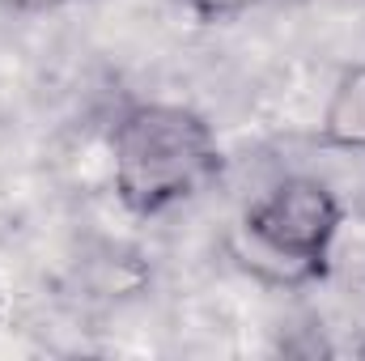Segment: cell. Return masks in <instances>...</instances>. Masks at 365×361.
<instances>
[{
    "label": "cell",
    "mask_w": 365,
    "mask_h": 361,
    "mask_svg": "<svg viewBox=\"0 0 365 361\" xmlns=\"http://www.w3.org/2000/svg\"><path fill=\"white\" fill-rule=\"evenodd\" d=\"M361 353H365V345H361Z\"/></svg>",
    "instance_id": "obj_6"
},
{
    "label": "cell",
    "mask_w": 365,
    "mask_h": 361,
    "mask_svg": "<svg viewBox=\"0 0 365 361\" xmlns=\"http://www.w3.org/2000/svg\"><path fill=\"white\" fill-rule=\"evenodd\" d=\"M221 175L212 123L179 102H136L110 128V183L132 217H162Z\"/></svg>",
    "instance_id": "obj_1"
},
{
    "label": "cell",
    "mask_w": 365,
    "mask_h": 361,
    "mask_svg": "<svg viewBox=\"0 0 365 361\" xmlns=\"http://www.w3.org/2000/svg\"><path fill=\"white\" fill-rule=\"evenodd\" d=\"M182 4H187V13L200 17V21H234V17L259 9L264 0H182Z\"/></svg>",
    "instance_id": "obj_4"
},
{
    "label": "cell",
    "mask_w": 365,
    "mask_h": 361,
    "mask_svg": "<svg viewBox=\"0 0 365 361\" xmlns=\"http://www.w3.org/2000/svg\"><path fill=\"white\" fill-rule=\"evenodd\" d=\"M344 225L340 195L314 175H289L264 191L238 221V260L302 285L323 276Z\"/></svg>",
    "instance_id": "obj_2"
},
{
    "label": "cell",
    "mask_w": 365,
    "mask_h": 361,
    "mask_svg": "<svg viewBox=\"0 0 365 361\" xmlns=\"http://www.w3.org/2000/svg\"><path fill=\"white\" fill-rule=\"evenodd\" d=\"M9 13H21V17H34V13H56V9H68V4H86V0H0Z\"/></svg>",
    "instance_id": "obj_5"
},
{
    "label": "cell",
    "mask_w": 365,
    "mask_h": 361,
    "mask_svg": "<svg viewBox=\"0 0 365 361\" xmlns=\"http://www.w3.org/2000/svg\"><path fill=\"white\" fill-rule=\"evenodd\" d=\"M319 145L336 153H365V60L340 68L319 115Z\"/></svg>",
    "instance_id": "obj_3"
}]
</instances>
